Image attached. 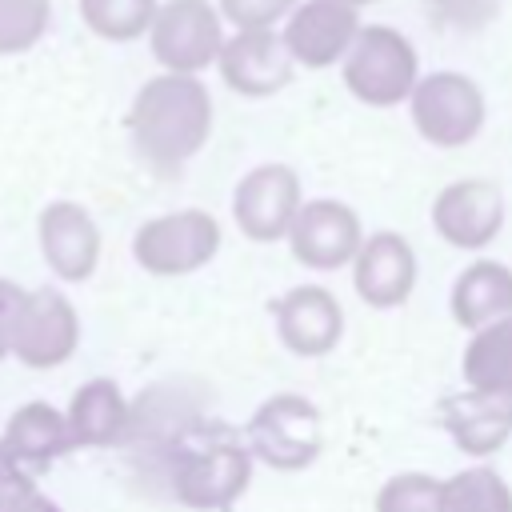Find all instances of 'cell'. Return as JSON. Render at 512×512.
I'll return each mask as SVG.
<instances>
[{
	"label": "cell",
	"instance_id": "29",
	"mask_svg": "<svg viewBox=\"0 0 512 512\" xmlns=\"http://www.w3.org/2000/svg\"><path fill=\"white\" fill-rule=\"evenodd\" d=\"M24 300H28V288L0 276V360H8L12 348H16V328H20V316H24Z\"/></svg>",
	"mask_w": 512,
	"mask_h": 512
},
{
	"label": "cell",
	"instance_id": "1",
	"mask_svg": "<svg viewBox=\"0 0 512 512\" xmlns=\"http://www.w3.org/2000/svg\"><path fill=\"white\" fill-rule=\"evenodd\" d=\"M128 136L144 164L172 172L188 164L212 136V96L200 76L156 72L128 104Z\"/></svg>",
	"mask_w": 512,
	"mask_h": 512
},
{
	"label": "cell",
	"instance_id": "16",
	"mask_svg": "<svg viewBox=\"0 0 512 512\" xmlns=\"http://www.w3.org/2000/svg\"><path fill=\"white\" fill-rule=\"evenodd\" d=\"M276 336L288 352L316 360L344 336V304L324 284H296L276 300Z\"/></svg>",
	"mask_w": 512,
	"mask_h": 512
},
{
	"label": "cell",
	"instance_id": "13",
	"mask_svg": "<svg viewBox=\"0 0 512 512\" xmlns=\"http://www.w3.org/2000/svg\"><path fill=\"white\" fill-rule=\"evenodd\" d=\"M36 244H40L48 272H56L64 284H84L96 272L100 248H104L96 220L76 200H52L40 208Z\"/></svg>",
	"mask_w": 512,
	"mask_h": 512
},
{
	"label": "cell",
	"instance_id": "20",
	"mask_svg": "<svg viewBox=\"0 0 512 512\" xmlns=\"http://www.w3.org/2000/svg\"><path fill=\"white\" fill-rule=\"evenodd\" d=\"M448 312L464 332H480L512 316V268L500 260H472L452 280Z\"/></svg>",
	"mask_w": 512,
	"mask_h": 512
},
{
	"label": "cell",
	"instance_id": "10",
	"mask_svg": "<svg viewBox=\"0 0 512 512\" xmlns=\"http://www.w3.org/2000/svg\"><path fill=\"white\" fill-rule=\"evenodd\" d=\"M432 228L444 244L476 252L488 248L504 228V192L496 180L464 176L436 192L432 200Z\"/></svg>",
	"mask_w": 512,
	"mask_h": 512
},
{
	"label": "cell",
	"instance_id": "4",
	"mask_svg": "<svg viewBox=\"0 0 512 512\" xmlns=\"http://www.w3.org/2000/svg\"><path fill=\"white\" fill-rule=\"evenodd\" d=\"M220 220L204 208H180V212H164L152 216L136 228L132 236V260L148 272V276H192L200 272L208 260H216L220 252Z\"/></svg>",
	"mask_w": 512,
	"mask_h": 512
},
{
	"label": "cell",
	"instance_id": "15",
	"mask_svg": "<svg viewBox=\"0 0 512 512\" xmlns=\"http://www.w3.org/2000/svg\"><path fill=\"white\" fill-rule=\"evenodd\" d=\"M416 248L408 244V236L380 228L368 232L356 260H352V288L368 308H400L412 288H416Z\"/></svg>",
	"mask_w": 512,
	"mask_h": 512
},
{
	"label": "cell",
	"instance_id": "9",
	"mask_svg": "<svg viewBox=\"0 0 512 512\" xmlns=\"http://www.w3.org/2000/svg\"><path fill=\"white\" fill-rule=\"evenodd\" d=\"M364 236L368 232L352 204L320 196V200H304L284 244L296 264H304L312 272H336V268H352Z\"/></svg>",
	"mask_w": 512,
	"mask_h": 512
},
{
	"label": "cell",
	"instance_id": "7",
	"mask_svg": "<svg viewBox=\"0 0 512 512\" xmlns=\"http://www.w3.org/2000/svg\"><path fill=\"white\" fill-rule=\"evenodd\" d=\"M224 16L208 0H164L148 48L160 64V72H180V76H200L212 68L224 52Z\"/></svg>",
	"mask_w": 512,
	"mask_h": 512
},
{
	"label": "cell",
	"instance_id": "27",
	"mask_svg": "<svg viewBox=\"0 0 512 512\" xmlns=\"http://www.w3.org/2000/svg\"><path fill=\"white\" fill-rule=\"evenodd\" d=\"M500 4H504V0H432L436 16H440L448 28H456V32H480L484 24L496 20Z\"/></svg>",
	"mask_w": 512,
	"mask_h": 512
},
{
	"label": "cell",
	"instance_id": "26",
	"mask_svg": "<svg viewBox=\"0 0 512 512\" xmlns=\"http://www.w3.org/2000/svg\"><path fill=\"white\" fill-rule=\"evenodd\" d=\"M296 4L300 0H216L224 24H232L236 32H276Z\"/></svg>",
	"mask_w": 512,
	"mask_h": 512
},
{
	"label": "cell",
	"instance_id": "28",
	"mask_svg": "<svg viewBox=\"0 0 512 512\" xmlns=\"http://www.w3.org/2000/svg\"><path fill=\"white\" fill-rule=\"evenodd\" d=\"M36 476L24 472L4 448H0V512H24L36 500Z\"/></svg>",
	"mask_w": 512,
	"mask_h": 512
},
{
	"label": "cell",
	"instance_id": "2",
	"mask_svg": "<svg viewBox=\"0 0 512 512\" xmlns=\"http://www.w3.org/2000/svg\"><path fill=\"white\" fill-rule=\"evenodd\" d=\"M344 88L368 108H396L408 104L412 88L420 84V56L412 40L388 24H364L352 52L340 64Z\"/></svg>",
	"mask_w": 512,
	"mask_h": 512
},
{
	"label": "cell",
	"instance_id": "31",
	"mask_svg": "<svg viewBox=\"0 0 512 512\" xmlns=\"http://www.w3.org/2000/svg\"><path fill=\"white\" fill-rule=\"evenodd\" d=\"M340 4H348V8H356V12H360L364 4H376V0H340Z\"/></svg>",
	"mask_w": 512,
	"mask_h": 512
},
{
	"label": "cell",
	"instance_id": "21",
	"mask_svg": "<svg viewBox=\"0 0 512 512\" xmlns=\"http://www.w3.org/2000/svg\"><path fill=\"white\" fill-rule=\"evenodd\" d=\"M460 372H464V388L512 400V316L468 336Z\"/></svg>",
	"mask_w": 512,
	"mask_h": 512
},
{
	"label": "cell",
	"instance_id": "12",
	"mask_svg": "<svg viewBox=\"0 0 512 512\" xmlns=\"http://www.w3.org/2000/svg\"><path fill=\"white\" fill-rule=\"evenodd\" d=\"M76 348H80V316L72 300L60 288H28L12 356L24 368L48 372V368L68 364Z\"/></svg>",
	"mask_w": 512,
	"mask_h": 512
},
{
	"label": "cell",
	"instance_id": "14",
	"mask_svg": "<svg viewBox=\"0 0 512 512\" xmlns=\"http://www.w3.org/2000/svg\"><path fill=\"white\" fill-rule=\"evenodd\" d=\"M216 72L236 96L264 100V96H276L292 84L296 60L288 56L280 28L276 32H232L224 40Z\"/></svg>",
	"mask_w": 512,
	"mask_h": 512
},
{
	"label": "cell",
	"instance_id": "25",
	"mask_svg": "<svg viewBox=\"0 0 512 512\" xmlns=\"http://www.w3.org/2000/svg\"><path fill=\"white\" fill-rule=\"evenodd\" d=\"M444 480L428 472H396L376 492V512H440Z\"/></svg>",
	"mask_w": 512,
	"mask_h": 512
},
{
	"label": "cell",
	"instance_id": "8",
	"mask_svg": "<svg viewBox=\"0 0 512 512\" xmlns=\"http://www.w3.org/2000/svg\"><path fill=\"white\" fill-rule=\"evenodd\" d=\"M304 208V188L292 164H256L240 176L232 188V220L244 240L252 244H276L288 240L296 216Z\"/></svg>",
	"mask_w": 512,
	"mask_h": 512
},
{
	"label": "cell",
	"instance_id": "24",
	"mask_svg": "<svg viewBox=\"0 0 512 512\" xmlns=\"http://www.w3.org/2000/svg\"><path fill=\"white\" fill-rule=\"evenodd\" d=\"M52 0H0V56H20L44 40Z\"/></svg>",
	"mask_w": 512,
	"mask_h": 512
},
{
	"label": "cell",
	"instance_id": "11",
	"mask_svg": "<svg viewBox=\"0 0 512 512\" xmlns=\"http://www.w3.org/2000/svg\"><path fill=\"white\" fill-rule=\"evenodd\" d=\"M360 28H364L360 12L340 0H300L292 8V16L284 20L280 36H284V48L296 60V68L320 72V68L344 64Z\"/></svg>",
	"mask_w": 512,
	"mask_h": 512
},
{
	"label": "cell",
	"instance_id": "30",
	"mask_svg": "<svg viewBox=\"0 0 512 512\" xmlns=\"http://www.w3.org/2000/svg\"><path fill=\"white\" fill-rule=\"evenodd\" d=\"M24 512H64V508H60V504H52L48 496H36V500H32Z\"/></svg>",
	"mask_w": 512,
	"mask_h": 512
},
{
	"label": "cell",
	"instance_id": "22",
	"mask_svg": "<svg viewBox=\"0 0 512 512\" xmlns=\"http://www.w3.org/2000/svg\"><path fill=\"white\" fill-rule=\"evenodd\" d=\"M440 512H512V484L488 464H468L444 476Z\"/></svg>",
	"mask_w": 512,
	"mask_h": 512
},
{
	"label": "cell",
	"instance_id": "18",
	"mask_svg": "<svg viewBox=\"0 0 512 512\" xmlns=\"http://www.w3.org/2000/svg\"><path fill=\"white\" fill-rule=\"evenodd\" d=\"M68 432H72V448H112L120 440H128L132 424H136V412H132V400L124 396V388L108 376H92L84 380L68 408Z\"/></svg>",
	"mask_w": 512,
	"mask_h": 512
},
{
	"label": "cell",
	"instance_id": "19",
	"mask_svg": "<svg viewBox=\"0 0 512 512\" xmlns=\"http://www.w3.org/2000/svg\"><path fill=\"white\" fill-rule=\"evenodd\" d=\"M0 448L24 468V472H44L52 460H60L64 452H72V432H68V416L44 400L20 404L4 432H0Z\"/></svg>",
	"mask_w": 512,
	"mask_h": 512
},
{
	"label": "cell",
	"instance_id": "23",
	"mask_svg": "<svg viewBox=\"0 0 512 512\" xmlns=\"http://www.w3.org/2000/svg\"><path fill=\"white\" fill-rule=\"evenodd\" d=\"M160 12V0H80V20L92 36L128 44L152 32V20Z\"/></svg>",
	"mask_w": 512,
	"mask_h": 512
},
{
	"label": "cell",
	"instance_id": "6",
	"mask_svg": "<svg viewBox=\"0 0 512 512\" xmlns=\"http://www.w3.org/2000/svg\"><path fill=\"white\" fill-rule=\"evenodd\" d=\"M248 452L276 468V472H300L308 468L324 448V420L320 408L300 392H276L268 396L252 420H248Z\"/></svg>",
	"mask_w": 512,
	"mask_h": 512
},
{
	"label": "cell",
	"instance_id": "17",
	"mask_svg": "<svg viewBox=\"0 0 512 512\" xmlns=\"http://www.w3.org/2000/svg\"><path fill=\"white\" fill-rule=\"evenodd\" d=\"M440 424L464 456L488 460L512 440V400L464 388V392L440 400Z\"/></svg>",
	"mask_w": 512,
	"mask_h": 512
},
{
	"label": "cell",
	"instance_id": "5",
	"mask_svg": "<svg viewBox=\"0 0 512 512\" xmlns=\"http://www.w3.org/2000/svg\"><path fill=\"white\" fill-rule=\"evenodd\" d=\"M408 116L420 140H428L432 148H464L480 136L488 120V100L472 76L444 68L420 76L408 96Z\"/></svg>",
	"mask_w": 512,
	"mask_h": 512
},
{
	"label": "cell",
	"instance_id": "3",
	"mask_svg": "<svg viewBox=\"0 0 512 512\" xmlns=\"http://www.w3.org/2000/svg\"><path fill=\"white\" fill-rule=\"evenodd\" d=\"M252 452L248 444L232 440V436H212L204 444L184 448L172 460L168 472V488L184 508L196 512H224L232 508L248 484H252Z\"/></svg>",
	"mask_w": 512,
	"mask_h": 512
}]
</instances>
